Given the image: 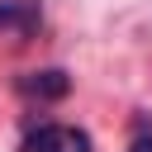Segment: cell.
<instances>
[{
	"label": "cell",
	"mask_w": 152,
	"mask_h": 152,
	"mask_svg": "<svg viewBox=\"0 0 152 152\" xmlns=\"http://www.w3.org/2000/svg\"><path fill=\"white\" fill-rule=\"evenodd\" d=\"M19 152H90V138L76 124H38L24 133Z\"/></svg>",
	"instance_id": "obj_1"
},
{
	"label": "cell",
	"mask_w": 152,
	"mask_h": 152,
	"mask_svg": "<svg viewBox=\"0 0 152 152\" xmlns=\"http://www.w3.org/2000/svg\"><path fill=\"white\" fill-rule=\"evenodd\" d=\"M33 24H38V10H33L28 0H5V5H0V28H10V33L24 38Z\"/></svg>",
	"instance_id": "obj_2"
},
{
	"label": "cell",
	"mask_w": 152,
	"mask_h": 152,
	"mask_svg": "<svg viewBox=\"0 0 152 152\" xmlns=\"http://www.w3.org/2000/svg\"><path fill=\"white\" fill-rule=\"evenodd\" d=\"M24 95L57 100V95H66V76H62V71H33V76L24 81Z\"/></svg>",
	"instance_id": "obj_3"
},
{
	"label": "cell",
	"mask_w": 152,
	"mask_h": 152,
	"mask_svg": "<svg viewBox=\"0 0 152 152\" xmlns=\"http://www.w3.org/2000/svg\"><path fill=\"white\" fill-rule=\"evenodd\" d=\"M128 152H152V119H138V124H133Z\"/></svg>",
	"instance_id": "obj_4"
}]
</instances>
